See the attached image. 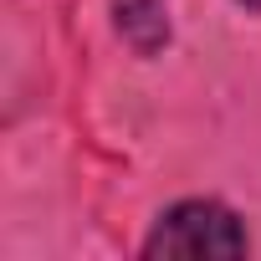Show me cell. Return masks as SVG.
Instances as JSON below:
<instances>
[{"instance_id": "1", "label": "cell", "mask_w": 261, "mask_h": 261, "mask_svg": "<svg viewBox=\"0 0 261 261\" xmlns=\"http://www.w3.org/2000/svg\"><path fill=\"white\" fill-rule=\"evenodd\" d=\"M246 225L236 220V210H225L220 200H185L169 215H159V225L144 241V256H185V261H230L246 256Z\"/></svg>"}, {"instance_id": "2", "label": "cell", "mask_w": 261, "mask_h": 261, "mask_svg": "<svg viewBox=\"0 0 261 261\" xmlns=\"http://www.w3.org/2000/svg\"><path fill=\"white\" fill-rule=\"evenodd\" d=\"M241 6H251V11H261V0H241Z\"/></svg>"}]
</instances>
